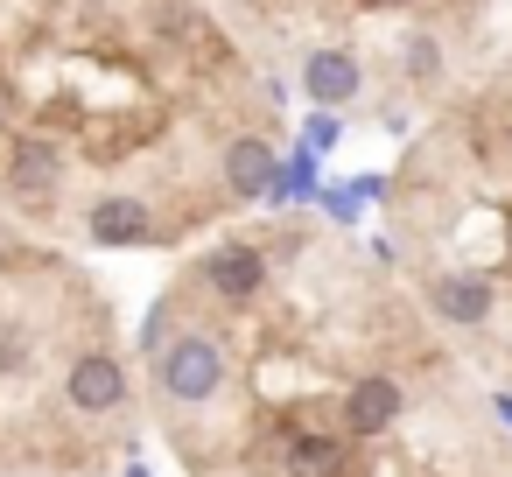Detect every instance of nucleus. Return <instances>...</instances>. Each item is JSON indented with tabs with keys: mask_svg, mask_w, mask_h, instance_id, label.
Returning a JSON list of instances; mask_svg holds the SVG:
<instances>
[{
	"mask_svg": "<svg viewBox=\"0 0 512 477\" xmlns=\"http://www.w3.org/2000/svg\"><path fill=\"white\" fill-rule=\"evenodd\" d=\"M148 365H155L162 400H176V407H211L225 393V337L218 330H176Z\"/></svg>",
	"mask_w": 512,
	"mask_h": 477,
	"instance_id": "1",
	"label": "nucleus"
},
{
	"mask_svg": "<svg viewBox=\"0 0 512 477\" xmlns=\"http://www.w3.org/2000/svg\"><path fill=\"white\" fill-rule=\"evenodd\" d=\"M197 281H204L225 309H246V302H260V288H267V253H260L253 239H218V246L197 260Z\"/></svg>",
	"mask_w": 512,
	"mask_h": 477,
	"instance_id": "2",
	"label": "nucleus"
},
{
	"mask_svg": "<svg viewBox=\"0 0 512 477\" xmlns=\"http://www.w3.org/2000/svg\"><path fill=\"white\" fill-rule=\"evenodd\" d=\"M400 414H407V386H400V379H386V372L351 379V386H344V400H337V421H344V435H351V442H379V435H393V428H400Z\"/></svg>",
	"mask_w": 512,
	"mask_h": 477,
	"instance_id": "3",
	"label": "nucleus"
},
{
	"mask_svg": "<svg viewBox=\"0 0 512 477\" xmlns=\"http://www.w3.org/2000/svg\"><path fill=\"white\" fill-rule=\"evenodd\" d=\"M85 239H92V246H162V239H176V232H162V218H155L148 197L106 190V197H92V211H85Z\"/></svg>",
	"mask_w": 512,
	"mask_h": 477,
	"instance_id": "4",
	"label": "nucleus"
},
{
	"mask_svg": "<svg viewBox=\"0 0 512 477\" xmlns=\"http://www.w3.org/2000/svg\"><path fill=\"white\" fill-rule=\"evenodd\" d=\"M64 400H71V414H92V421H106V414H120L127 407V365L113 358V351H78L71 358V372H64Z\"/></svg>",
	"mask_w": 512,
	"mask_h": 477,
	"instance_id": "5",
	"label": "nucleus"
},
{
	"mask_svg": "<svg viewBox=\"0 0 512 477\" xmlns=\"http://www.w3.org/2000/svg\"><path fill=\"white\" fill-rule=\"evenodd\" d=\"M0 183H8L22 204H43L64 183V148L50 134H15L8 141V162H0Z\"/></svg>",
	"mask_w": 512,
	"mask_h": 477,
	"instance_id": "6",
	"label": "nucleus"
},
{
	"mask_svg": "<svg viewBox=\"0 0 512 477\" xmlns=\"http://www.w3.org/2000/svg\"><path fill=\"white\" fill-rule=\"evenodd\" d=\"M218 176H225V190H232L239 204H267V190H274V176H281V148H274L267 134H232L225 155H218Z\"/></svg>",
	"mask_w": 512,
	"mask_h": 477,
	"instance_id": "7",
	"label": "nucleus"
},
{
	"mask_svg": "<svg viewBox=\"0 0 512 477\" xmlns=\"http://www.w3.org/2000/svg\"><path fill=\"white\" fill-rule=\"evenodd\" d=\"M421 302L442 316V323H456V330H477L484 316H491V302H498V288L477 274V267H449V274H428V288H421Z\"/></svg>",
	"mask_w": 512,
	"mask_h": 477,
	"instance_id": "8",
	"label": "nucleus"
},
{
	"mask_svg": "<svg viewBox=\"0 0 512 477\" xmlns=\"http://www.w3.org/2000/svg\"><path fill=\"white\" fill-rule=\"evenodd\" d=\"M148 29H155L162 43H176L183 57H197V64H225V36L211 29V15H204V8H190V0H155Z\"/></svg>",
	"mask_w": 512,
	"mask_h": 477,
	"instance_id": "9",
	"label": "nucleus"
},
{
	"mask_svg": "<svg viewBox=\"0 0 512 477\" xmlns=\"http://www.w3.org/2000/svg\"><path fill=\"white\" fill-rule=\"evenodd\" d=\"M358 92H365V64H358L351 50H309V57H302V99H309V106H330V113H337V106H351Z\"/></svg>",
	"mask_w": 512,
	"mask_h": 477,
	"instance_id": "10",
	"label": "nucleus"
},
{
	"mask_svg": "<svg viewBox=\"0 0 512 477\" xmlns=\"http://www.w3.org/2000/svg\"><path fill=\"white\" fill-rule=\"evenodd\" d=\"M281 470H288V477H344V470H351V442L330 435V428H288Z\"/></svg>",
	"mask_w": 512,
	"mask_h": 477,
	"instance_id": "11",
	"label": "nucleus"
},
{
	"mask_svg": "<svg viewBox=\"0 0 512 477\" xmlns=\"http://www.w3.org/2000/svg\"><path fill=\"white\" fill-rule=\"evenodd\" d=\"M316 197H323V155L295 141V148L281 155V176H274V190H267V204L281 211V204H316Z\"/></svg>",
	"mask_w": 512,
	"mask_h": 477,
	"instance_id": "12",
	"label": "nucleus"
},
{
	"mask_svg": "<svg viewBox=\"0 0 512 477\" xmlns=\"http://www.w3.org/2000/svg\"><path fill=\"white\" fill-rule=\"evenodd\" d=\"M400 64H407L414 85H435V78H442V43H435V36H407V43H400Z\"/></svg>",
	"mask_w": 512,
	"mask_h": 477,
	"instance_id": "13",
	"label": "nucleus"
},
{
	"mask_svg": "<svg viewBox=\"0 0 512 477\" xmlns=\"http://www.w3.org/2000/svg\"><path fill=\"white\" fill-rule=\"evenodd\" d=\"M344 141V120L330 113V106H309V120H302V148H316V155H330Z\"/></svg>",
	"mask_w": 512,
	"mask_h": 477,
	"instance_id": "14",
	"label": "nucleus"
},
{
	"mask_svg": "<svg viewBox=\"0 0 512 477\" xmlns=\"http://www.w3.org/2000/svg\"><path fill=\"white\" fill-rule=\"evenodd\" d=\"M316 211H323L330 225H358V218H365V197H358V183H344V190H323Z\"/></svg>",
	"mask_w": 512,
	"mask_h": 477,
	"instance_id": "15",
	"label": "nucleus"
},
{
	"mask_svg": "<svg viewBox=\"0 0 512 477\" xmlns=\"http://www.w3.org/2000/svg\"><path fill=\"white\" fill-rule=\"evenodd\" d=\"M169 337H176V302H169V295H162V302H155V309H148V316H141V351H148V358H155V351H162V344H169Z\"/></svg>",
	"mask_w": 512,
	"mask_h": 477,
	"instance_id": "16",
	"label": "nucleus"
},
{
	"mask_svg": "<svg viewBox=\"0 0 512 477\" xmlns=\"http://www.w3.org/2000/svg\"><path fill=\"white\" fill-rule=\"evenodd\" d=\"M22 365H29V330L0 323V379H8V372H22Z\"/></svg>",
	"mask_w": 512,
	"mask_h": 477,
	"instance_id": "17",
	"label": "nucleus"
},
{
	"mask_svg": "<svg viewBox=\"0 0 512 477\" xmlns=\"http://www.w3.org/2000/svg\"><path fill=\"white\" fill-rule=\"evenodd\" d=\"M351 8H372V15H393V8H414V0H351Z\"/></svg>",
	"mask_w": 512,
	"mask_h": 477,
	"instance_id": "18",
	"label": "nucleus"
},
{
	"mask_svg": "<svg viewBox=\"0 0 512 477\" xmlns=\"http://www.w3.org/2000/svg\"><path fill=\"white\" fill-rule=\"evenodd\" d=\"M127 477H155V470H148V463H141V456H134V463H127Z\"/></svg>",
	"mask_w": 512,
	"mask_h": 477,
	"instance_id": "19",
	"label": "nucleus"
},
{
	"mask_svg": "<svg viewBox=\"0 0 512 477\" xmlns=\"http://www.w3.org/2000/svg\"><path fill=\"white\" fill-rule=\"evenodd\" d=\"M498 414H505V421H512V393H498Z\"/></svg>",
	"mask_w": 512,
	"mask_h": 477,
	"instance_id": "20",
	"label": "nucleus"
},
{
	"mask_svg": "<svg viewBox=\"0 0 512 477\" xmlns=\"http://www.w3.org/2000/svg\"><path fill=\"white\" fill-rule=\"evenodd\" d=\"M0 134H8V99H0Z\"/></svg>",
	"mask_w": 512,
	"mask_h": 477,
	"instance_id": "21",
	"label": "nucleus"
},
{
	"mask_svg": "<svg viewBox=\"0 0 512 477\" xmlns=\"http://www.w3.org/2000/svg\"><path fill=\"white\" fill-rule=\"evenodd\" d=\"M505 253H512V218H505Z\"/></svg>",
	"mask_w": 512,
	"mask_h": 477,
	"instance_id": "22",
	"label": "nucleus"
},
{
	"mask_svg": "<svg viewBox=\"0 0 512 477\" xmlns=\"http://www.w3.org/2000/svg\"><path fill=\"white\" fill-rule=\"evenodd\" d=\"M0 260H8V232H0Z\"/></svg>",
	"mask_w": 512,
	"mask_h": 477,
	"instance_id": "23",
	"label": "nucleus"
},
{
	"mask_svg": "<svg viewBox=\"0 0 512 477\" xmlns=\"http://www.w3.org/2000/svg\"><path fill=\"white\" fill-rule=\"evenodd\" d=\"M505 148H512V127H505Z\"/></svg>",
	"mask_w": 512,
	"mask_h": 477,
	"instance_id": "24",
	"label": "nucleus"
}]
</instances>
